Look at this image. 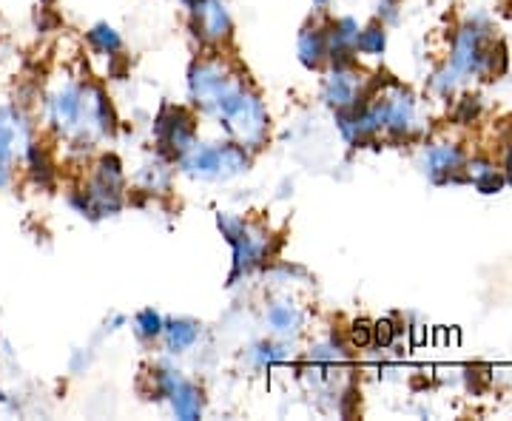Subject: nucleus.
Instances as JSON below:
<instances>
[{
  "mask_svg": "<svg viewBox=\"0 0 512 421\" xmlns=\"http://www.w3.org/2000/svg\"><path fill=\"white\" fill-rule=\"evenodd\" d=\"M231 86V80H228V74L222 69L217 60H211V63H200V66H194V72H191V94L197 97V103L205 106V109L211 111L214 109V103L220 100L222 92Z\"/></svg>",
  "mask_w": 512,
  "mask_h": 421,
  "instance_id": "f257e3e1",
  "label": "nucleus"
},
{
  "mask_svg": "<svg viewBox=\"0 0 512 421\" xmlns=\"http://www.w3.org/2000/svg\"><path fill=\"white\" fill-rule=\"evenodd\" d=\"M157 137L177 157H183L185 151H191V148L197 146L194 143V123L185 117L183 111H163L160 120H157Z\"/></svg>",
  "mask_w": 512,
  "mask_h": 421,
  "instance_id": "f03ea898",
  "label": "nucleus"
},
{
  "mask_svg": "<svg viewBox=\"0 0 512 421\" xmlns=\"http://www.w3.org/2000/svg\"><path fill=\"white\" fill-rule=\"evenodd\" d=\"M18 114L12 109L0 111V188L15 177V140H18Z\"/></svg>",
  "mask_w": 512,
  "mask_h": 421,
  "instance_id": "7ed1b4c3",
  "label": "nucleus"
},
{
  "mask_svg": "<svg viewBox=\"0 0 512 421\" xmlns=\"http://www.w3.org/2000/svg\"><path fill=\"white\" fill-rule=\"evenodd\" d=\"M325 100L339 111L359 106V80H356V74L348 72V63L336 66V72L328 77Z\"/></svg>",
  "mask_w": 512,
  "mask_h": 421,
  "instance_id": "20e7f679",
  "label": "nucleus"
},
{
  "mask_svg": "<svg viewBox=\"0 0 512 421\" xmlns=\"http://www.w3.org/2000/svg\"><path fill=\"white\" fill-rule=\"evenodd\" d=\"M194 15H197V23H200V35L205 40H211V43H220L231 32V18L217 0H202L200 6L194 9Z\"/></svg>",
  "mask_w": 512,
  "mask_h": 421,
  "instance_id": "39448f33",
  "label": "nucleus"
},
{
  "mask_svg": "<svg viewBox=\"0 0 512 421\" xmlns=\"http://www.w3.org/2000/svg\"><path fill=\"white\" fill-rule=\"evenodd\" d=\"M171 399V407L180 419H197L202 413V393L194 385H188L183 376L165 393Z\"/></svg>",
  "mask_w": 512,
  "mask_h": 421,
  "instance_id": "423d86ee",
  "label": "nucleus"
},
{
  "mask_svg": "<svg viewBox=\"0 0 512 421\" xmlns=\"http://www.w3.org/2000/svg\"><path fill=\"white\" fill-rule=\"evenodd\" d=\"M299 55H302V63L305 66H319L325 55H328V40H325V32L319 29H305L299 35Z\"/></svg>",
  "mask_w": 512,
  "mask_h": 421,
  "instance_id": "0eeeda50",
  "label": "nucleus"
},
{
  "mask_svg": "<svg viewBox=\"0 0 512 421\" xmlns=\"http://www.w3.org/2000/svg\"><path fill=\"white\" fill-rule=\"evenodd\" d=\"M163 333H165L168 348L185 350L197 342V336H200V325H197V322H191V319H177V322H171L168 328H163Z\"/></svg>",
  "mask_w": 512,
  "mask_h": 421,
  "instance_id": "6e6552de",
  "label": "nucleus"
},
{
  "mask_svg": "<svg viewBox=\"0 0 512 421\" xmlns=\"http://www.w3.org/2000/svg\"><path fill=\"white\" fill-rule=\"evenodd\" d=\"M268 322H271V328L279 330V333H288V330L299 328V313L293 311L291 305H274L271 311H268Z\"/></svg>",
  "mask_w": 512,
  "mask_h": 421,
  "instance_id": "1a4fd4ad",
  "label": "nucleus"
},
{
  "mask_svg": "<svg viewBox=\"0 0 512 421\" xmlns=\"http://www.w3.org/2000/svg\"><path fill=\"white\" fill-rule=\"evenodd\" d=\"M89 40H92L94 49H100L103 55H109V52H117L120 46H123V40L117 37L114 29L109 26H94L92 32H89Z\"/></svg>",
  "mask_w": 512,
  "mask_h": 421,
  "instance_id": "9d476101",
  "label": "nucleus"
},
{
  "mask_svg": "<svg viewBox=\"0 0 512 421\" xmlns=\"http://www.w3.org/2000/svg\"><path fill=\"white\" fill-rule=\"evenodd\" d=\"M356 49L365 55H382L384 49V29L382 26H370L365 32H359L356 37Z\"/></svg>",
  "mask_w": 512,
  "mask_h": 421,
  "instance_id": "9b49d317",
  "label": "nucleus"
},
{
  "mask_svg": "<svg viewBox=\"0 0 512 421\" xmlns=\"http://www.w3.org/2000/svg\"><path fill=\"white\" fill-rule=\"evenodd\" d=\"M137 330H140V336H146V339H154V336H160L163 333V319H160V313L154 311H143L137 316Z\"/></svg>",
  "mask_w": 512,
  "mask_h": 421,
  "instance_id": "f8f14e48",
  "label": "nucleus"
},
{
  "mask_svg": "<svg viewBox=\"0 0 512 421\" xmlns=\"http://www.w3.org/2000/svg\"><path fill=\"white\" fill-rule=\"evenodd\" d=\"M399 336V328L390 322V319H382V322H376L373 325V342L376 345H382V348H387V345H393V339Z\"/></svg>",
  "mask_w": 512,
  "mask_h": 421,
  "instance_id": "ddd939ff",
  "label": "nucleus"
},
{
  "mask_svg": "<svg viewBox=\"0 0 512 421\" xmlns=\"http://www.w3.org/2000/svg\"><path fill=\"white\" fill-rule=\"evenodd\" d=\"M370 342H373V325L356 322V325L350 328V345H353V348H367Z\"/></svg>",
  "mask_w": 512,
  "mask_h": 421,
  "instance_id": "4468645a",
  "label": "nucleus"
},
{
  "mask_svg": "<svg viewBox=\"0 0 512 421\" xmlns=\"http://www.w3.org/2000/svg\"><path fill=\"white\" fill-rule=\"evenodd\" d=\"M427 342V336H424V328H413V348H421Z\"/></svg>",
  "mask_w": 512,
  "mask_h": 421,
  "instance_id": "2eb2a0df",
  "label": "nucleus"
},
{
  "mask_svg": "<svg viewBox=\"0 0 512 421\" xmlns=\"http://www.w3.org/2000/svg\"><path fill=\"white\" fill-rule=\"evenodd\" d=\"M316 3H328V0H316Z\"/></svg>",
  "mask_w": 512,
  "mask_h": 421,
  "instance_id": "dca6fc26",
  "label": "nucleus"
},
{
  "mask_svg": "<svg viewBox=\"0 0 512 421\" xmlns=\"http://www.w3.org/2000/svg\"><path fill=\"white\" fill-rule=\"evenodd\" d=\"M510 174H512V160H510Z\"/></svg>",
  "mask_w": 512,
  "mask_h": 421,
  "instance_id": "f3484780",
  "label": "nucleus"
},
{
  "mask_svg": "<svg viewBox=\"0 0 512 421\" xmlns=\"http://www.w3.org/2000/svg\"><path fill=\"white\" fill-rule=\"evenodd\" d=\"M0 399H3V393H0Z\"/></svg>",
  "mask_w": 512,
  "mask_h": 421,
  "instance_id": "a211bd4d",
  "label": "nucleus"
}]
</instances>
